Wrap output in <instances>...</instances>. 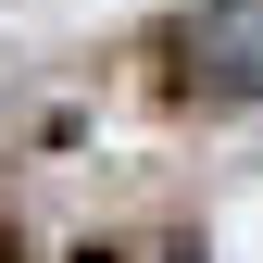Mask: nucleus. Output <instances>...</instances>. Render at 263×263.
I'll return each mask as SVG.
<instances>
[{"instance_id": "1", "label": "nucleus", "mask_w": 263, "mask_h": 263, "mask_svg": "<svg viewBox=\"0 0 263 263\" xmlns=\"http://www.w3.org/2000/svg\"><path fill=\"white\" fill-rule=\"evenodd\" d=\"M176 50H188L201 101H263V0H201L176 25Z\"/></svg>"}]
</instances>
